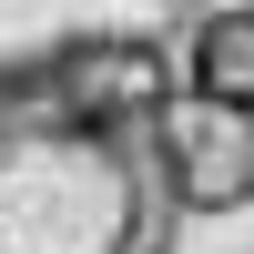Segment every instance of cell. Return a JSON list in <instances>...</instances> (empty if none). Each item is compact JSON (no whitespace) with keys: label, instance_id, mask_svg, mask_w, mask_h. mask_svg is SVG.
<instances>
[{"label":"cell","instance_id":"4","mask_svg":"<svg viewBox=\"0 0 254 254\" xmlns=\"http://www.w3.org/2000/svg\"><path fill=\"white\" fill-rule=\"evenodd\" d=\"M173 92L254 112V0H203L173 31Z\"/></svg>","mask_w":254,"mask_h":254},{"label":"cell","instance_id":"2","mask_svg":"<svg viewBox=\"0 0 254 254\" xmlns=\"http://www.w3.org/2000/svg\"><path fill=\"white\" fill-rule=\"evenodd\" d=\"M203 0H0V102L51 92V81L92 71L122 51H163Z\"/></svg>","mask_w":254,"mask_h":254},{"label":"cell","instance_id":"3","mask_svg":"<svg viewBox=\"0 0 254 254\" xmlns=\"http://www.w3.org/2000/svg\"><path fill=\"white\" fill-rule=\"evenodd\" d=\"M153 142H163V183L183 214H244L254 203V112L173 92L153 112Z\"/></svg>","mask_w":254,"mask_h":254},{"label":"cell","instance_id":"1","mask_svg":"<svg viewBox=\"0 0 254 254\" xmlns=\"http://www.w3.org/2000/svg\"><path fill=\"white\" fill-rule=\"evenodd\" d=\"M163 102V51H122L0 102V254H163L183 214L153 142Z\"/></svg>","mask_w":254,"mask_h":254}]
</instances>
